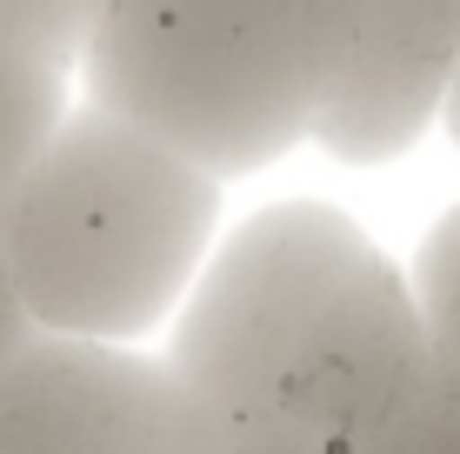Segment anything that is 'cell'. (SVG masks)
<instances>
[{"label": "cell", "instance_id": "cell-1", "mask_svg": "<svg viewBox=\"0 0 460 454\" xmlns=\"http://www.w3.org/2000/svg\"><path fill=\"white\" fill-rule=\"evenodd\" d=\"M220 227V181L161 134L67 107L54 134L0 187L21 307L40 334L74 341H147L181 315Z\"/></svg>", "mask_w": 460, "mask_h": 454}, {"label": "cell", "instance_id": "cell-2", "mask_svg": "<svg viewBox=\"0 0 460 454\" xmlns=\"http://www.w3.org/2000/svg\"><path fill=\"white\" fill-rule=\"evenodd\" d=\"M360 21L367 0H93L74 74L93 107L234 181L314 140Z\"/></svg>", "mask_w": 460, "mask_h": 454}, {"label": "cell", "instance_id": "cell-3", "mask_svg": "<svg viewBox=\"0 0 460 454\" xmlns=\"http://www.w3.org/2000/svg\"><path fill=\"white\" fill-rule=\"evenodd\" d=\"M380 241L354 214L327 208V200H280L241 221L208 254V268L173 315L167 368L208 401L227 441L253 421L300 321Z\"/></svg>", "mask_w": 460, "mask_h": 454}, {"label": "cell", "instance_id": "cell-4", "mask_svg": "<svg viewBox=\"0 0 460 454\" xmlns=\"http://www.w3.org/2000/svg\"><path fill=\"white\" fill-rule=\"evenodd\" d=\"M434 395V354L401 261L374 254L321 294L241 434L300 454H367Z\"/></svg>", "mask_w": 460, "mask_h": 454}, {"label": "cell", "instance_id": "cell-5", "mask_svg": "<svg viewBox=\"0 0 460 454\" xmlns=\"http://www.w3.org/2000/svg\"><path fill=\"white\" fill-rule=\"evenodd\" d=\"M227 428L167 368L120 341L40 334L0 368V454H220Z\"/></svg>", "mask_w": 460, "mask_h": 454}, {"label": "cell", "instance_id": "cell-6", "mask_svg": "<svg viewBox=\"0 0 460 454\" xmlns=\"http://www.w3.org/2000/svg\"><path fill=\"white\" fill-rule=\"evenodd\" d=\"M460 67V0H367L354 60L327 101L314 147L347 167L401 161L440 120Z\"/></svg>", "mask_w": 460, "mask_h": 454}, {"label": "cell", "instance_id": "cell-7", "mask_svg": "<svg viewBox=\"0 0 460 454\" xmlns=\"http://www.w3.org/2000/svg\"><path fill=\"white\" fill-rule=\"evenodd\" d=\"M60 114H67V67L0 34V187L21 174V161L54 134Z\"/></svg>", "mask_w": 460, "mask_h": 454}, {"label": "cell", "instance_id": "cell-8", "mask_svg": "<svg viewBox=\"0 0 460 454\" xmlns=\"http://www.w3.org/2000/svg\"><path fill=\"white\" fill-rule=\"evenodd\" d=\"M407 288H414V307H420V327H427L434 381L460 387V200L427 227Z\"/></svg>", "mask_w": 460, "mask_h": 454}, {"label": "cell", "instance_id": "cell-9", "mask_svg": "<svg viewBox=\"0 0 460 454\" xmlns=\"http://www.w3.org/2000/svg\"><path fill=\"white\" fill-rule=\"evenodd\" d=\"M0 34L74 74L87 34V0H0Z\"/></svg>", "mask_w": 460, "mask_h": 454}, {"label": "cell", "instance_id": "cell-10", "mask_svg": "<svg viewBox=\"0 0 460 454\" xmlns=\"http://www.w3.org/2000/svg\"><path fill=\"white\" fill-rule=\"evenodd\" d=\"M367 454H460V414L440 401V387H434V395H427L420 408L407 414L380 448H367Z\"/></svg>", "mask_w": 460, "mask_h": 454}, {"label": "cell", "instance_id": "cell-11", "mask_svg": "<svg viewBox=\"0 0 460 454\" xmlns=\"http://www.w3.org/2000/svg\"><path fill=\"white\" fill-rule=\"evenodd\" d=\"M34 341V321L21 307V288H13V268H7V247H0V368Z\"/></svg>", "mask_w": 460, "mask_h": 454}, {"label": "cell", "instance_id": "cell-12", "mask_svg": "<svg viewBox=\"0 0 460 454\" xmlns=\"http://www.w3.org/2000/svg\"><path fill=\"white\" fill-rule=\"evenodd\" d=\"M220 454H300V448H288V441H274V434H234Z\"/></svg>", "mask_w": 460, "mask_h": 454}, {"label": "cell", "instance_id": "cell-13", "mask_svg": "<svg viewBox=\"0 0 460 454\" xmlns=\"http://www.w3.org/2000/svg\"><path fill=\"white\" fill-rule=\"evenodd\" d=\"M440 120H447V134H454V147H460V67H454V81H447V101H440Z\"/></svg>", "mask_w": 460, "mask_h": 454}, {"label": "cell", "instance_id": "cell-14", "mask_svg": "<svg viewBox=\"0 0 460 454\" xmlns=\"http://www.w3.org/2000/svg\"><path fill=\"white\" fill-rule=\"evenodd\" d=\"M434 387H440V381H434ZM440 401H447V408L460 414V387H440Z\"/></svg>", "mask_w": 460, "mask_h": 454}, {"label": "cell", "instance_id": "cell-15", "mask_svg": "<svg viewBox=\"0 0 460 454\" xmlns=\"http://www.w3.org/2000/svg\"><path fill=\"white\" fill-rule=\"evenodd\" d=\"M87 7H93V0H87Z\"/></svg>", "mask_w": 460, "mask_h": 454}]
</instances>
